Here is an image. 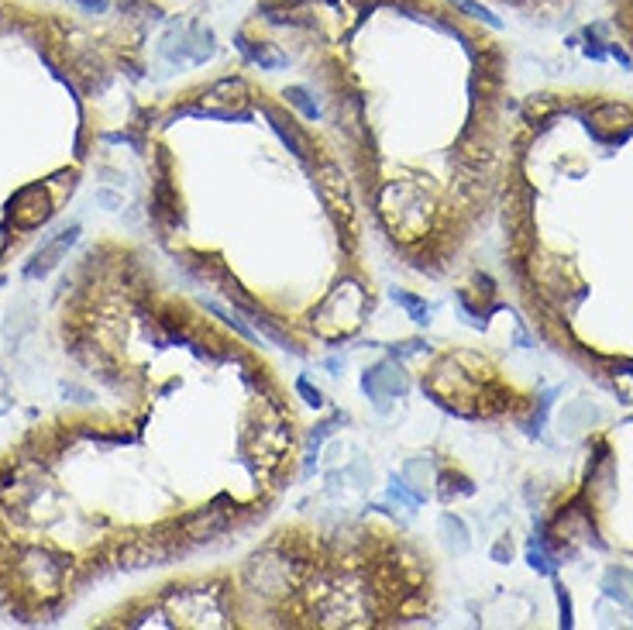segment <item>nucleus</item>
Returning <instances> with one entry per match:
<instances>
[{"label":"nucleus","instance_id":"8","mask_svg":"<svg viewBox=\"0 0 633 630\" xmlns=\"http://www.w3.org/2000/svg\"><path fill=\"white\" fill-rule=\"evenodd\" d=\"M252 324H255V327H259L262 335H265V338H269V342H276L279 344V348H286V351H296V355H303V348H300V344L293 342V338H289L286 331H283V327H276V324H272V320H269V317L265 314H259V311H252Z\"/></svg>","mask_w":633,"mask_h":630},{"label":"nucleus","instance_id":"10","mask_svg":"<svg viewBox=\"0 0 633 630\" xmlns=\"http://www.w3.org/2000/svg\"><path fill=\"white\" fill-rule=\"evenodd\" d=\"M441 531L448 534V545L451 547H458V551L468 547V534H465V524H461L458 516H451V514L441 516Z\"/></svg>","mask_w":633,"mask_h":630},{"label":"nucleus","instance_id":"2","mask_svg":"<svg viewBox=\"0 0 633 630\" xmlns=\"http://www.w3.org/2000/svg\"><path fill=\"white\" fill-rule=\"evenodd\" d=\"M56 214V203H52V193L49 186L42 183H31V186H21L11 201V217L21 231H35L42 228L49 217Z\"/></svg>","mask_w":633,"mask_h":630},{"label":"nucleus","instance_id":"15","mask_svg":"<svg viewBox=\"0 0 633 630\" xmlns=\"http://www.w3.org/2000/svg\"><path fill=\"white\" fill-rule=\"evenodd\" d=\"M558 602H561V624L572 627V596L565 589H558Z\"/></svg>","mask_w":633,"mask_h":630},{"label":"nucleus","instance_id":"14","mask_svg":"<svg viewBox=\"0 0 633 630\" xmlns=\"http://www.w3.org/2000/svg\"><path fill=\"white\" fill-rule=\"evenodd\" d=\"M296 390H300V397H303V400L310 403V406H320V403H324V397H320V390H314V386H310L307 379H296Z\"/></svg>","mask_w":633,"mask_h":630},{"label":"nucleus","instance_id":"6","mask_svg":"<svg viewBox=\"0 0 633 630\" xmlns=\"http://www.w3.org/2000/svg\"><path fill=\"white\" fill-rule=\"evenodd\" d=\"M262 114L272 121V131L283 138V145H286L293 155H300V159H307V155H310V142L296 131V124H293V121L283 117V111H276V107H262Z\"/></svg>","mask_w":633,"mask_h":630},{"label":"nucleus","instance_id":"11","mask_svg":"<svg viewBox=\"0 0 633 630\" xmlns=\"http://www.w3.org/2000/svg\"><path fill=\"white\" fill-rule=\"evenodd\" d=\"M286 100L293 104V107H300V111L310 117V121H314V117H320V107H316L314 100H310L307 86H289V90H286Z\"/></svg>","mask_w":633,"mask_h":630},{"label":"nucleus","instance_id":"16","mask_svg":"<svg viewBox=\"0 0 633 630\" xmlns=\"http://www.w3.org/2000/svg\"><path fill=\"white\" fill-rule=\"evenodd\" d=\"M492 558H499V562H506V558H510V547H506V545H496V547H492Z\"/></svg>","mask_w":633,"mask_h":630},{"label":"nucleus","instance_id":"7","mask_svg":"<svg viewBox=\"0 0 633 630\" xmlns=\"http://www.w3.org/2000/svg\"><path fill=\"white\" fill-rule=\"evenodd\" d=\"M558 111H561V100L551 97V93H534V97H527V104H523V117H527L534 128H537V124L544 128Z\"/></svg>","mask_w":633,"mask_h":630},{"label":"nucleus","instance_id":"3","mask_svg":"<svg viewBox=\"0 0 633 630\" xmlns=\"http://www.w3.org/2000/svg\"><path fill=\"white\" fill-rule=\"evenodd\" d=\"M231 524H234V510H228L224 503H210V507H200V510L183 516V520H179V531H183L193 545H203V541H217L221 534H228Z\"/></svg>","mask_w":633,"mask_h":630},{"label":"nucleus","instance_id":"12","mask_svg":"<svg viewBox=\"0 0 633 630\" xmlns=\"http://www.w3.org/2000/svg\"><path fill=\"white\" fill-rule=\"evenodd\" d=\"M527 562H530V569L541 575H554V558H547L544 547L537 545V541H530V547H527Z\"/></svg>","mask_w":633,"mask_h":630},{"label":"nucleus","instance_id":"5","mask_svg":"<svg viewBox=\"0 0 633 630\" xmlns=\"http://www.w3.org/2000/svg\"><path fill=\"white\" fill-rule=\"evenodd\" d=\"M76 238H80V228H66V231H59L56 238L45 245V248H38L35 252V258H31L28 265H25V276L28 280H45L52 269H56L59 262H62V256L76 245Z\"/></svg>","mask_w":633,"mask_h":630},{"label":"nucleus","instance_id":"4","mask_svg":"<svg viewBox=\"0 0 633 630\" xmlns=\"http://www.w3.org/2000/svg\"><path fill=\"white\" fill-rule=\"evenodd\" d=\"M62 572H66V565L49 551H28L21 558V579L28 582L31 593H42V596L56 593L59 582H62Z\"/></svg>","mask_w":633,"mask_h":630},{"label":"nucleus","instance_id":"9","mask_svg":"<svg viewBox=\"0 0 633 630\" xmlns=\"http://www.w3.org/2000/svg\"><path fill=\"white\" fill-rule=\"evenodd\" d=\"M393 300H396L400 307H406V311H410V317H413L417 324H427V320H431V307H427L424 300L410 296V293H403V289H393Z\"/></svg>","mask_w":633,"mask_h":630},{"label":"nucleus","instance_id":"1","mask_svg":"<svg viewBox=\"0 0 633 630\" xmlns=\"http://www.w3.org/2000/svg\"><path fill=\"white\" fill-rule=\"evenodd\" d=\"M585 121H589V131L596 135V142H623L633 131V107L620 104V100H599L585 111Z\"/></svg>","mask_w":633,"mask_h":630},{"label":"nucleus","instance_id":"13","mask_svg":"<svg viewBox=\"0 0 633 630\" xmlns=\"http://www.w3.org/2000/svg\"><path fill=\"white\" fill-rule=\"evenodd\" d=\"M389 496H393V500H400V503H406L410 510H417V507H420V500H424V496H417V492H410V489H406V479H393V483H389Z\"/></svg>","mask_w":633,"mask_h":630}]
</instances>
